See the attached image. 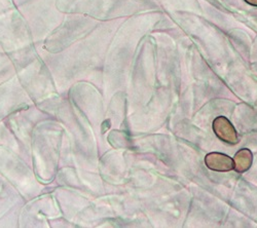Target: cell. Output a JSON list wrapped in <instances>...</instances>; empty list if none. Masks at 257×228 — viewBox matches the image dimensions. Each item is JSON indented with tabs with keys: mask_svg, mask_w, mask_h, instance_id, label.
Instances as JSON below:
<instances>
[{
	"mask_svg": "<svg viewBox=\"0 0 257 228\" xmlns=\"http://www.w3.org/2000/svg\"><path fill=\"white\" fill-rule=\"evenodd\" d=\"M246 2L252 6H256L257 7V0H246Z\"/></svg>",
	"mask_w": 257,
	"mask_h": 228,
	"instance_id": "4",
	"label": "cell"
},
{
	"mask_svg": "<svg viewBox=\"0 0 257 228\" xmlns=\"http://www.w3.org/2000/svg\"><path fill=\"white\" fill-rule=\"evenodd\" d=\"M252 160H253V155L252 152L247 149V148H243L241 150H239L234 155L233 158V162H234V170L237 171L239 174L245 173L246 171H248L252 164Z\"/></svg>",
	"mask_w": 257,
	"mask_h": 228,
	"instance_id": "3",
	"label": "cell"
},
{
	"mask_svg": "<svg viewBox=\"0 0 257 228\" xmlns=\"http://www.w3.org/2000/svg\"><path fill=\"white\" fill-rule=\"evenodd\" d=\"M205 163L210 170L216 172H228L234 169L233 159L218 152H211L207 154L205 157Z\"/></svg>",
	"mask_w": 257,
	"mask_h": 228,
	"instance_id": "2",
	"label": "cell"
},
{
	"mask_svg": "<svg viewBox=\"0 0 257 228\" xmlns=\"http://www.w3.org/2000/svg\"><path fill=\"white\" fill-rule=\"evenodd\" d=\"M213 130L220 140L228 144H237L239 142L237 131L225 116H218L214 119Z\"/></svg>",
	"mask_w": 257,
	"mask_h": 228,
	"instance_id": "1",
	"label": "cell"
}]
</instances>
